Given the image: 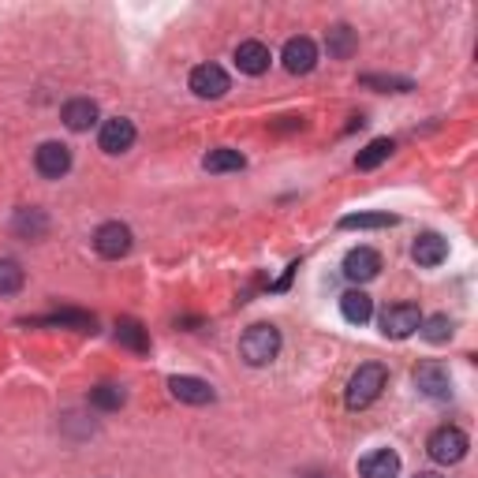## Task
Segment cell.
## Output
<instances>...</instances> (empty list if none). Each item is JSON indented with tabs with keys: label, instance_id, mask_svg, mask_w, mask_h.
<instances>
[{
	"label": "cell",
	"instance_id": "obj_12",
	"mask_svg": "<svg viewBox=\"0 0 478 478\" xmlns=\"http://www.w3.org/2000/svg\"><path fill=\"white\" fill-rule=\"evenodd\" d=\"M412 258L423 265V269H433L449 258V239H441L437 232H423L415 239V247H412Z\"/></svg>",
	"mask_w": 478,
	"mask_h": 478
},
{
	"label": "cell",
	"instance_id": "obj_20",
	"mask_svg": "<svg viewBox=\"0 0 478 478\" xmlns=\"http://www.w3.org/2000/svg\"><path fill=\"white\" fill-rule=\"evenodd\" d=\"M244 164H247L244 154H239V150H228V146L210 150L206 157H202V168H206V173H239Z\"/></svg>",
	"mask_w": 478,
	"mask_h": 478
},
{
	"label": "cell",
	"instance_id": "obj_6",
	"mask_svg": "<svg viewBox=\"0 0 478 478\" xmlns=\"http://www.w3.org/2000/svg\"><path fill=\"white\" fill-rule=\"evenodd\" d=\"M415 385L423 396L430 400H449L453 396V378H449V366H441V363H423L415 370Z\"/></svg>",
	"mask_w": 478,
	"mask_h": 478
},
{
	"label": "cell",
	"instance_id": "obj_23",
	"mask_svg": "<svg viewBox=\"0 0 478 478\" xmlns=\"http://www.w3.org/2000/svg\"><path fill=\"white\" fill-rule=\"evenodd\" d=\"M45 228H49V221H45L42 210H19V217H15V232H19V235H26V239H42Z\"/></svg>",
	"mask_w": 478,
	"mask_h": 478
},
{
	"label": "cell",
	"instance_id": "obj_15",
	"mask_svg": "<svg viewBox=\"0 0 478 478\" xmlns=\"http://www.w3.org/2000/svg\"><path fill=\"white\" fill-rule=\"evenodd\" d=\"M269 49L262 45V42H239V49H235V67L244 75H262V72H269Z\"/></svg>",
	"mask_w": 478,
	"mask_h": 478
},
{
	"label": "cell",
	"instance_id": "obj_2",
	"mask_svg": "<svg viewBox=\"0 0 478 478\" xmlns=\"http://www.w3.org/2000/svg\"><path fill=\"white\" fill-rule=\"evenodd\" d=\"M239 355H244L247 366H269L281 355V333L265 322L251 325L244 336H239Z\"/></svg>",
	"mask_w": 478,
	"mask_h": 478
},
{
	"label": "cell",
	"instance_id": "obj_5",
	"mask_svg": "<svg viewBox=\"0 0 478 478\" xmlns=\"http://www.w3.org/2000/svg\"><path fill=\"white\" fill-rule=\"evenodd\" d=\"M94 251L101 258H124L131 251V228L120 224V221H109L94 232Z\"/></svg>",
	"mask_w": 478,
	"mask_h": 478
},
{
	"label": "cell",
	"instance_id": "obj_3",
	"mask_svg": "<svg viewBox=\"0 0 478 478\" xmlns=\"http://www.w3.org/2000/svg\"><path fill=\"white\" fill-rule=\"evenodd\" d=\"M467 433L463 430H456V426H441V430H433L430 433V441H426V453H430V460H437V463H460L463 456H467Z\"/></svg>",
	"mask_w": 478,
	"mask_h": 478
},
{
	"label": "cell",
	"instance_id": "obj_9",
	"mask_svg": "<svg viewBox=\"0 0 478 478\" xmlns=\"http://www.w3.org/2000/svg\"><path fill=\"white\" fill-rule=\"evenodd\" d=\"M34 164H38V173L45 180H60L67 168H72V150L64 143H42L38 154H34Z\"/></svg>",
	"mask_w": 478,
	"mask_h": 478
},
{
	"label": "cell",
	"instance_id": "obj_25",
	"mask_svg": "<svg viewBox=\"0 0 478 478\" xmlns=\"http://www.w3.org/2000/svg\"><path fill=\"white\" fill-rule=\"evenodd\" d=\"M23 288V265L15 258H0V295H15Z\"/></svg>",
	"mask_w": 478,
	"mask_h": 478
},
{
	"label": "cell",
	"instance_id": "obj_19",
	"mask_svg": "<svg viewBox=\"0 0 478 478\" xmlns=\"http://www.w3.org/2000/svg\"><path fill=\"white\" fill-rule=\"evenodd\" d=\"M116 340L124 348H131V352H150V333L143 329V322H134V318H120L116 322Z\"/></svg>",
	"mask_w": 478,
	"mask_h": 478
},
{
	"label": "cell",
	"instance_id": "obj_10",
	"mask_svg": "<svg viewBox=\"0 0 478 478\" xmlns=\"http://www.w3.org/2000/svg\"><path fill=\"white\" fill-rule=\"evenodd\" d=\"M97 146L105 154H124L134 146V124L116 116V120H105L101 124V134H97Z\"/></svg>",
	"mask_w": 478,
	"mask_h": 478
},
{
	"label": "cell",
	"instance_id": "obj_17",
	"mask_svg": "<svg viewBox=\"0 0 478 478\" xmlns=\"http://www.w3.org/2000/svg\"><path fill=\"white\" fill-rule=\"evenodd\" d=\"M340 314H344L352 325H366V322L373 318V303H370V295H366V292L352 288V292L340 295Z\"/></svg>",
	"mask_w": 478,
	"mask_h": 478
},
{
	"label": "cell",
	"instance_id": "obj_27",
	"mask_svg": "<svg viewBox=\"0 0 478 478\" xmlns=\"http://www.w3.org/2000/svg\"><path fill=\"white\" fill-rule=\"evenodd\" d=\"M396 217L393 214H352L340 221V228H393Z\"/></svg>",
	"mask_w": 478,
	"mask_h": 478
},
{
	"label": "cell",
	"instance_id": "obj_28",
	"mask_svg": "<svg viewBox=\"0 0 478 478\" xmlns=\"http://www.w3.org/2000/svg\"><path fill=\"white\" fill-rule=\"evenodd\" d=\"M363 83H366V86H382V90H396V94L412 90V79H393V75H366Z\"/></svg>",
	"mask_w": 478,
	"mask_h": 478
},
{
	"label": "cell",
	"instance_id": "obj_16",
	"mask_svg": "<svg viewBox=\"0 0 478 478\" xmlns=\"http://www.w3.org/2000/svg\"><path fill=\"white\" fill-rule=\"evenodd\" d=\"M325 49H329V56H336V60H348V56L359 49L355 30H352L348 23H336V26H329V30H325Z\"/></svg>",
	"mask_w": 478,
	"mask_h": 478
},
{
	"label": "cell",
	"instance_id": "obj_7",
	"mask_svg": "<svg viewBox=\"0 0 478 478\" xmlns=\"http://www.w3.org/2000/svg\"><path fill=\"white\" fill-rule=\"evenodd\" d=\"M382 273V254L373 251V247H355V251H348V258H344V277L348 281H355V284H366V281H373Z\"/></svg>",
	"mask_w": 478,
	"mask_h": 478
},
{
	"label": "cell",
	"instance_id": "obj_8",
	"mask_svg": "<svg viewBox=\"0 0 478 478\" xmlns=\"http://www.w3.org/2000/svg\"><path fill=\"white\" fill-rule=\"evenodd\" d=\"M191 90L198 97H224L228 94V72L221 64H198L191 72Z\"/></svg>",
	"mask_w": 478,
	"mask_h": 478
},
{
	"label": "cell",
	"instance_id": "obj_22",
	"mask_svg": "<svg viewBox=\"0 0 478 478\" xmlns=\"http://www.w3.org/2000/svg\"><path fill=\"white\" fill-rule=\"evenodd\" d=\"M42 325H64V329H79V333H94L97 329L94 314H86V311H60V314L42 318Z\"/></svg>",
	"mask_w": 478,
	"mask_h": 478
},
{
	"label": "cell",
	"instance_id": "obj_4",
	"mask_svg": "<svg viewBox=\"0 0 478 478\" xmlns=\"http://www.w3.org/2000/svg\"><path fill=\"white\" fill-rule=\"evenodd\" d=\"M419 325H423V314H419L415 303H396V306H389V311L382 314V333L393 336V340H403V336L419 333Z\"/></svg>",
	"mask_w": 478,
	"mask_h": 478
},
{
	"label": "cell",
	"instance_id": "obj_1",
	"mask_svg": "<svg viewBox=\"0 0 478 478\" xmlns=\"http://www.w3.org/2000/svg\"><path fill=\"white\" fill-rule=\"evenodd\" d=\"M385 385H389V370H385L382 363H366V366H359V370L352 373L344 400H348L352 412H363V407H370L373 400L382 396Z\"/></svg>",
	"mask_w": 478,
	"mask_h": 478
},
{
	"label": "cell",
	"instance_id": "obj_14",
	"mask_svg": "<svg viewBox=\"0 0 478 478\" xmlns=\"http://www.w3.org/2000/svg\"><path fill=\"white\" fill-rule=\"evenodd\" d=\"M168 389H173V396L184 400V403H214V385L202 382V378H191V373L173 378V382H168Z\"/></svg>",
	"mask_w": 478,
	"mask_h": 478
},
{
	"label": "cell",
	"instance_id": "obj_24",
	"mask_svg": "<svg viewBox=\"0 0 478 478\" xmlns=\"http://www.w3.org/2000/svg\"><path fill=\"white\" fill-rule=\"evenodd\" d=\"M419 333L430 340V344H445V340L453 336V318L449 314H433V318H426L419 325Z\"/></svg>",
	"mask_w": 478,
	"mask_h": 478
},
{
	"label": "cell",
	"instance_id": "obj_21",
	"mask_svg": "<svg viewBox=\"0 0 478 478\" xmlns=\"http://www.w3.org/2000/svg\"><path fill=\"white\" fill-rule=\"evenodd\" d=\"M396 146H393V139H373L366 150H359V157H355V168H363V173H370V168H378L382 161H389V154H393Z\"/></svg>",
	"mask_w": 478,
	"mask_h": 478
},
{
	"label": "cell",
	"instance_id": "obj_11",
	"mask_svg": "<svg viewBox=\"0 0 478 478\" xmlns=\"http://www.w3.org/2000/svg\"><path fill=\"white\" fill-rule=\"evenodd\" d=\"M281 60L292 75H306V72H314V64H318V45L311 38H288Z\"/></svg>",
	"mask_w": 478,
	"mask_h": 478
},
{
	"label": "cell",
	"instance_id": "obj_18",
	"mask_svg": "<svg viewBox=\"0 0 478 478\" xmlns=\"http://www.w3.org/2000/svg\"><path fill=\"white\" fill-rule=\"evenodd\" d=\"M60 120L72 127V131H86V127H94V120H97V105H94L90 97H75V101H67V105H64Z\"/></svg>",
	"mask_w": 478,
	"mask_h": 478
},
{
	"label": "cell",
	"instance_id": "obj_29",
	"mask_svg": "<svg viewBox=\"0 0 478 478\" xmlns=\"http://www.w3.org/2000/svg\"><path fill=\"white\" fill-rule=\"evenodd\" d=\"M415 478H441V474H433V471H423V474H415Z\"/></svg>",
	"mask_w": 478,
	"mask_h": 478
},
{
	"label": "cell",
	"instance_id": "obj_26",
	"mask_svg": "<svg viewBox=\"0 0 478 478\" xmlns=\"http://www.w3.org/2000/svg\"><path fill=\"white\" fill-rule=\"evenodd\" d=\"M90 403L101 407V412H116L124 403V389L120 385H97V389H90Z\"/></svg>",
	"mask_w": 478,
	"mask_h": 478
},
{
	"label": "cell",
	"instance_id": "obj_13",
	"mask_svg": "<svg viewBox=\"0 0 478 478\" xmlns=\"http://www.w3.org/2000/svg\"><path fill=\"white\" fill-rule=\"evenodd\" d=\"M359 474L363 478H396L400 474V456L393 449H373L359 460Z\"/></svg>",
	"mask_w": 478,
	"mask_h": 478
}]
</instances>
